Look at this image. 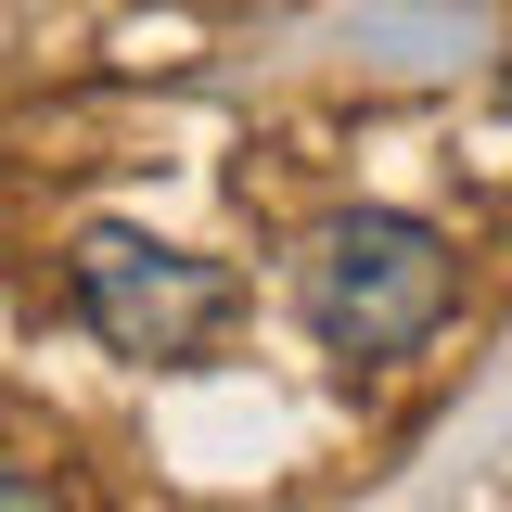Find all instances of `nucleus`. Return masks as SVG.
I'll return each mask as SVG.
<instances>
[{
  "instance_id": "obj_1",
  "label": "nucleus",
  "mask_w": 512,
  "mask_h": 512,
  "mask_svg": "<svg viewBox=\"0 0 512 512\" xmlns=\"http://www.w3.org/2000/svg\"><path fill=\"white\" fill-rule=\"evenodd\" d=\"M448 295H461L448 244L423 218H397V205H346L308 244V333L333 359H410L448 320Z\"/></svg>"
},
{
  "instance_id": "obj_2",
  "label": "nucleus",
  "mask_w": 512,
  "mask_h": 512,
  "mask_svg": "<svg viewBox=\"0 0 512 512\" xmlns=\"http://www.w3.org/2000/svg\"><path fill=\"white\" fill-rule=\"evenodd\" d=\"M64 295H77V320L116 346V359H141V372H167V359H205L218 346V320H231V282L205 269V256L154 244V231H77V269H64Z\"/></svg>"
},
{
  "instance_id": "obj_3",
  "label": "nucleus",
  "mask_w": 512,
  "mask_h": 512,
  "mask_svg": "<svg viewBox=\"0 0 512 512\" xmlns=\"http://www.w3.org/2000/svg\"><path fill=\"white\" fill-rule=\"evenodd\" d=\"M0 512H77L64 487H39V474H0Z\"/></svg>"
}]
</instances>
